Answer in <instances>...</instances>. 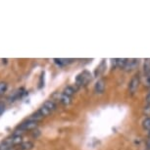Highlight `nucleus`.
<instances>
[{
    "mask_svg": "<svg viewBox=\"0 0 150 150\" xmlns=\"http://www.w3.org/2000/svg\"><path fill=\"white\" fill-rule=\"evenodd\" d=\"M142 127L146 131H149L150 132V118H145L142 122Z\"/></svg>",
    "mask_w": 150,
    "mask_h": 150,
    "instance_id": "nucleus-15",
    "label": "nucleus"
},
{
    "mask_svg": "<svg viewBox=\"0 0 150 150\" xmlns=\"http://www.w3.org/2000/svg\"><path fill=\"white\" fill-rule=\"evenodd\" d=\"M75 92H76V89L74 88L73 86H67V87H65V89L63 90L62 93H64L65 95L69 96V97H72V96L75 94Z\"/></svg>",
    "mask_w": 150,
    "mask_h": 150,
    "instance_id": "nucleus-9",
    "label": "nucleus"
},
{
    "mask_svg": "<svg viewBox=\"0 0 150 150\" xmlns=\"http://www.w3.org/2000/svg\"><path fill=\"white\" fill-rule=\"evenodd\" d=\"M142 83H143V84H144V86L150 87V77H149V76L144 75L143 80H142Z\"/></svg>",
    "mask_w": 150,
    "mask_h": 150,
    "instance_id": "nucleus-17",
    "label": "nucleus"
},
{
    "mask_svg": "<svg viewBox=\"0 0 150 150\" xmlns=\"http://www.w3.org/2000/svg\"><path fill=\"white\" fill-rule=\"evenodd\" d=\"M54 61L56 64L59 65V66H64V65L71 63L73 60L72 59H54Z\"/></svg>",
    "mask_w": 150,
    "mask_h": 150,
    "instance_id": "nucleus-13",
    "label": "nucleus"
},
{
    "mask_svg": "<svg viewBox=\"0 0 150 150\" xmlns=\"http://www.w3.org/2000/svg\"><path fill=\"white\" fill-rule=\"evenodd\" d=\"M4 108H5V106H4V104L3 103H0V115L3 113L4 111Z\"/></svg>",
    "mask_w": 150,
    "mask_h": 150,
    "instance_id": "nucleus-18",
    "label": "nucleus"
},
{
    "mask_svg": "<svg viewBox=\"0 0 150 150\" xmlns=\"http://www.w3.org/2000/svg\"><path fill=\"white\" fill-rule=\"evenodd\" d=\"M139 83H140L139 76L134 75V77L132 78V80H131V81H129V91L131 94H134L135 91H137V88H138Z\"/></svg>",
    "mask_w": 150,
    "mask_h": 150,
    "instance_id": "nucleus-3",
    "label": "nucleus"
},
{
    "mask_svg": "<svg viewBox=\"0 0 150 150\" xmlns=\"http://www.w3.org/2000/svg\"><path fill=\"white\" fill-rule=\"evenodd\" d=\"M52 97L56 98L57 100H59V101H60V103H62L63 105H69V104L72 102V97H69V96L65 95L64 93L56 92V93L53 94Z\"/></svg>",
    "mask_w": 150,
    "mask_h": 150,
    "instance_id": "nucleus-5",
    "label": "nucleus"
},
{
    "mask_svg": "<svg viewBox=\"0 0 150 150\" xmlns=\"http://www.w3.org/2000/svg\"><path fill=\"white\" fill-rule=\"evenodd\" d=\"M147 146H148L149 148H150V139H149L148 141H147Z\"/></svg>",
    "mask_w": 150,
    "mask_h": 150,
    "instance_id": "nucleus-20",
    "label": "nucleus"
},
{
    "mask_svg": "<svg viewBox=\"0 0 150 150\" xmlns=\"http://www.w3.org/2000/svg\"><path fill=\"white\" fill-rule=\"evenodd\" d=\"M33 147V143L30 141H26V142H22L20 148L21 150H30Z\"/></svg>",
    "mask_w": 150,
    "mask_h": 150,
    "instance_id": "nucleus-11",
    "label": "nucleus"
},
{
    "mask_svg": "<svg viewBox=\"0 0 150 150\" xmlns=\"http://www.w3.org/2000/svg\"><path fill=\"white\" fill-rule=\"evenodd\" d=\"M90 80H91V75L86 71V72L81 73V75L78 76L77 80H76V83H77V86H86V84L89 83Z\"/></svg>",
    "mask_w": 150,
    "mask_h": 150,
    "instance_id": "nucleus-1",
    "label": "nucleus"
},
{
    "mask_svg": "<svg viewBox=\"0 0 150 150\" xmlns=\"http://www.w3.org/2000/svg\"><path fill=\"white\" fill-rule=\"evenodd\" d=\"M38 112L40 114L42 117H47V116H49L50 115V113H51V111L50 110H48L46 107H44V106H42V107H40L38 110Z\"/></svg>",
    "mask_w": 150,
    "mask_h": 150,
    "instance_id": "nucleus-12",
    "label": "nucleus"
},
{
    "mask_svg": "<svg viewBox=\"0 0 150 150\" xmlns=\"http://www.w3.org/2000/svg\"><path fill=\"white\" fill-rule=\"evenodd\" d=\"M43 119V117L39 114V113L36 111L35 114H33V115H30V118L28 119L27 121H32V122H38V121H40V120H42Z\"/></svg>",
    "mask_w": 150,
    "mask_h": 150,
    "instance_id": "nucleus-10",
    "label": "nucleus"
},
{
    "mask_svg": "<svg viewBox=\"0 0 150 150\" xmlns=\"http://www.w3.org/2000/svg\"><path fill=\"white\" fill-rule=\"evenodd\" d=\"M138 67V60L137 59H131V60L127 61L126 65H125L124 70L127 71V72H129V71L135 70Z\"/></svg>",
    "mask_w": 150,
    "mask_h": 150,
    "instance_id": "nucleus-6",
    "label": "nucleus"
},
{
    "mask_svg": "<svg viewBox=\"0 0 150 150\" xmlns=\"http://www.w3.org/2000/svg\"><path fill=\"white\" fill-rule=\"evenodd\" d=\"M38 122H32V121H26L24 123H22L20 126L18 127V129L22 132H27V131H33L38 128Z\"/></svg>",
    "mask_w": 150,
    "mask_h": 150,
    "instance_id": "nucleus-2",
    "label": "nucleus"
},
{
    "mask_svg": "<svg viewBox=\"0 0 150 150\" xmlns=\"http://www.w3.org/2000/svg\"><path fill=\"white\" fill-rule=\"evenodd\" d=\"M104 89H105V83H104V81H102V80L98 81L94 86L95 92L96 93H103Z\"/></svg>",
    "mask_w": 150,
    "mask_h": 150,
    "instance_id": "nucleus-7",
    "label": "nucleus"
},
{
    "mask_svg": "<svg viewBox=\"0 0 150 150\" xmlns=\"http://www.w3.org/2000/svg\"><path fill=\"white\" fill-rule=\"evenodd\" d=\"M128 59H116V66L120 69H124Z\"/></svg>",
    "mask_w": 150,
    "mask_h": 150,
    "instance_id": "nucleus-14",
    "label": "nucleus"
},
{
    "mask_svg": "<svg viewBox=\"0 0 150 150\" xmlns=\"http://www.w3.org/2000/svg\"><path fill=\"white\" fill-rule=\"evenodd\" d=\"M146 102L148 104H150V90H149L148 94H147V96H146Z\"/></svg>",
    "mask_w": 150,
    "mask_h": 150,
    "instance_id": "nucleus-19",
    "label": "nucleus"
},
{
    "mask_svg": "<svg viewBox=\"0 0 150 150\" xmlns=\"http://www.w3.org/2000/svg\"><path fill=\"white\" fill-rule=\"evenodd\" d=\"M7 87H8V86L6 83H4V81H1V83H0V95L3 94V93L6 91Z\"/></svg>",
    "mask_w": 150,
    "mask_h": 150,
    "instance_id": "nucleus-16",
    "label": "nucleus"
},
{
    "mask_svg": "<svg viewBox=\"0 0 150 150\" xmlns=\"http://www.w3.org/2000/svg\"><path fill=\"white\" fill-rule=\"evenodd\" d=\"M22 142V135H12V137L6 138L2 143L9 145L10 147H13L15 145H18V144H21Z\"/></svg>",
    "mask_w": 150,
    "mask_h": 150,
    "instance_id": "nucleus-4",
    "label": "nucleus"
},
{
    "mask_svg": "<svg viewBox=\"0 0 150 150\" xmlns=\"http://www.w3.org/2000/svg\"><path fill=\"white\" fill-rule=\"evenodd\" d=\"M43 106L44 107H46V108L48 109V110H50V111H54V110L57 108V106H56V103L54 102L53 100H47V101H45L44 102V104H43Z\"/></svg>",
    "mask_w": 150,
    "mask_h": 150,
    "instance_id": "nucleus-8",
    "label": "nucleus"
}]
</instances>
